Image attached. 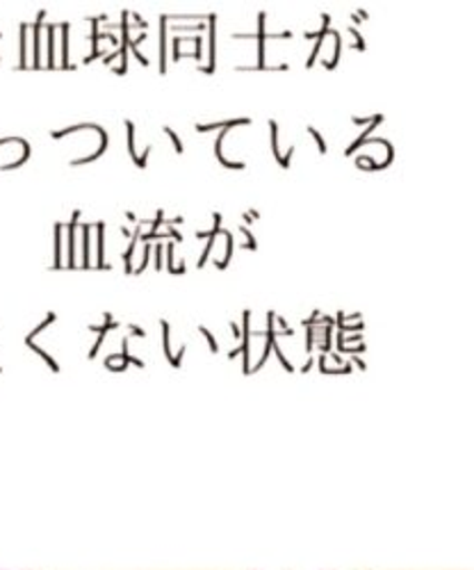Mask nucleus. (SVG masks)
<instances>
[{"mask_svg": "<svg viewBox=\"0 0 474 570\" xmlns=\"http://www.w3.org/2000/svg\"><path fill=\"white\" fill-rule=\"evenodd\" d=\"M78 219H80V210H76L73 213V217H71V224H69V263H67V267H71V269H76V226H78Z\"/></svg>", "mask_w": 474, "mask_h": 570, "instance_id": "1", "label": "nucleus"}, {"mask_svg": "<svg viewBox=\"0 0 474 570\" xmlns=\"http://www.w3.org/2000/svg\"><path fill=\"white\" fill-rule=\"evenodd\" d=\"M160 73H167V14L160 17Z\"/></svg>", "mask_w": 474, "mask_h": 570, "instance_id": "2", "label": "nucleus"}, {"mask_svg": "<svg viewBox=\"0 0 474 570\" xmlns=\"http://www.w3.org/2000/svg\"><path fill=\"white\" fill-rule=\"evenodd\" d=\"M265 12L258 14V69H265Z\"/></svg>", "mask_w": 474, "mask_h": 570, "instance_id": "3", "label": "nucleus"}, {"mask_svg": "<svg viewBox=\"0 0 474 570\" xmlns=\"http://www.w3.org/2000/svg\"><path fill=\"white\" fill-rule=\"evenodd\" d=\"M43 19H46V12H39V14H37V23H34V65H32L34 69H41V62H39V60H41V49H39L41 37H39V30H41V26H43V23H41Z\"/></svg>", "mask_w": 474, "mask_h": 570, "instance_id": "4", "label": "nucleus"}, {"mask_svg": "<svg viewBox=\"0 0 474 570\" xmlns=\"http://www.w3.org/2000/svg\"><path fill=\"white\" fill-rule=\"evenodd\" d=\"M139 235H141V224H137V228H135V235H132V243H130L128 252L124 254V263H126V274H130V272H132V254H135V247H137V240H139Z\"/></svg>", "mask_w": 474, "mask_h": 570, "instance_id": "5", "label": "nucleus"}, {"mask_svg": "<svg viewBox=\"0 0 474 570\" xmlns=\"http://www.w3.org/2000/svg\"><path fill=\"white\" fill-rule=\"evenodd\" d=\"M56 233V263H53V269H60L62 267V224H56L53 228Z\"/></svg>", "mask_w": 474, "mask_h": 570, "instance_id": "6", "label": "nucleus"}, {"mask_svg": "<svg viewBox=\"0 0 474 570\" xmlns=\"http://www.w3.org/2000/svg\"><path fill=\"white\" fill-rule=\"evenodd\" d=\"M89 230H91V224H82V267L89 269L91 263H89Z\"/></svg>", "mask_w": 474, "mask_h": 570, "instance_id": "7", "label": "nucleus"}, {"mask_svg": "<svg viewBox=\"0 0 474 570\" xmlns=\"http://www.w3.org/2000/svg\"><path fill=\"white\" fill-rule=\"evenodd\" d=\"M46 32H49V69H56V26H46Z\"/></svg>", "mask_w": 474, "mask_h": 570, "instance_id": "8", "label": "nucleus"}, {"mask_svg": "<svg viewBox=\"0 0 474 570\" xmlns=\"http://www.w3.org/2000/svg\"><path fill=\"white\" fill-rule=\"evenodd\" d=\"M326 35H330V37L336 39V53H334V60H330V62H324V67H326V69H336V67H338V60H340V49H343V43H340V35H338L336 30H328Z\"/></svg>", "mask_w": 474, "mask_h": 570, "instance_id": "9", "label": "nucleus"}, {"mask_svg": "<svg viewBox=\"0 0 474 570\" xmlns=\"http://www.w3.org/2000/svg\"><path fill=\"white\" fill-rule=\"evenodd\" d=\"M60 30H62V69H69V39H67L69 23H60Z\"/></svg>", "mask_w": 474, "mask_h": 570, "instance_id": "10", "label": "nucleus"}, {"mask_svg": "<svg viewBox=\"0 0 474 570\" xmlns=\"http://www.w3.org/2000/svg\"><path fill=\"white\" fill-rule=\"evenodd\" d=\"M224 237H226V256H224V261H217L215 265L219 267V269H226L228 267V261H230V254H233V235L228 233V230H219Z\"/></svg>", "mask_w": 474, "mask_h": 570, "instance_id": "11", "label": "nucleus"}, {"mask_svg": "<svg viewBox=\"0 0 474 570\" xmlns=\"http://www.w3.org/2000/svg\"><path fill=\"white\" fill-rule=\"evenodd\" d=\"M126 130H128V154H130V158L135 160V165H137V151H135V126H132V121L128 119L126 121Z\"/></svg>", "mask_w": 474, "mask_h": 570, "instance_id": "12", "label": "nucleus"}, {"mask_svg": "<svg viewBox=\"0 0 474 570\" xmlns=\"http://www.w3.org/2000/svg\"><path fill=\"white\" fill-rule=\"evenodd\" d=\"M269 128H271V154H274L276 163L280 165V154H278V126H276L274 119L269 121Z\"/></svg>", "mask_w": 474, "mask_h": 570, "instance_id": "13", "label": "nucleus"}, {"mask_svg": "<svg viewBox=\"0 0 474 570\" xmlns=\"http://www.w3.org/2000/svg\"><path fill=\"white\" fill-rule=\"evenodd\" d=\"M103 230H106V224L99 222V224H97V233H99V256H97L99 265H97V267H99V269L106 265V263H103Z\"/></svg>", "mask_w": 474, "mask_h": 570, "instance_id": "14", "label": "nucleus"}, {"mask_svg": "<svg viewBox=\"0 0 474 570\" xmlns=\"http://www.w3.org/2000/svg\"><path fill=\"white\" fill-rule=\"evenodd\" d=\"M215 237H217V235H210V237H208V245H206V252L201 254V258H199V263H197V267H199V269H204V265L208 263V256H210V252H213V247H215Z\"/></svg>", "mask_w": 474, "mask_h": 570, "instance_id": "15", "label": "nucleus"}, {"mask_svg": "<svg viewBox=\"0 0 474 570\" xmlns=\"http://www.w3.org/2000/svg\"><path fill=\"white\" fill-rule=\"evenodd\" d=\"M151 243H145V261H141V265H139V269H135V274H141L147 269V265H149V256H151Z\"/></svg>", "mask_w": 474, "mask_h": 570, "instance_id": "16", "label": "nucleus"}, {"mask_svg": "<svg viewBox=\"0 0 474 570\" xmlns=\"http://www.w3.org/2000/svg\"><path fill=\"white\" fill-rule=\"evenodd\" d=\"M128 51H132V56H135V58L139 60V65H141V67H149V60H147L145 56H141V53L137 51V43H135V41H130V46H128Z\"/></svg>", "mask_w": 474, "mask_h": 570, "instance_id": "17", "label": "nucleus"}, {"mask_svg": "<svg viewBox=\"0 0 474 570\" xmlns=\"http://www.w3.org/2000/svg\"><path fill=\"white\" fill-rule=\"evenodd\" d=\"M308 132L313 135V139L317 141V147H319V154H326V145H324V139H322V135L313 128V126H308Z\"/></svg>", "mask_w": 474, "mask_h": 570, "instance_id": "18", "label": "nucleus"}, {"mask_svg": "<svg viewBox=\"0 0 474 570\" xmlns=\"http://www.w3.org/2000/svg\"><path fill=\"white\" fill-rule=\"evenodd\" d=\"M26 23H21V69H26Z\"/></svg>", "mask_w": 474, "mask_h": 570, "instance_id": "19", "label": "nucleus"}, {"mask_svg": "<svg viewBox=\"0 0 474 570\" xmlns=\"http://www.w3.org/2000/svg\"><path fill=\"white\" fill-rule=\"evenodd\" d=\"M165 132H167V135H169V139L174 141V147H176V154H182V145H180V139H178V135H176V132H174L171 128H167V126H165Z\"/></svg>", "mask_w": 474, "mask_h": 570, "instance_id": "20", "label": "nucleus"}, {"mask_svg": "<svg viewBox=\"0 0 474 570\" xmlns=\"http://www.w3.org/2000/svg\"><path fill=\"white\" fill-rule=\"evenodd\" d=\"M167 269H169V274H176V267H174V245L171 243L167 245Z\"/></svg>", "mask_w": 474, "mask_h": 570, "instance_id": "21", "label": "nucleus"}, {"mask_svg": "<svg viewBox=\"0 0 474 570\" xmlns=\"http://www.w3.org/2000/svg\"><path fill=\"white\" fill-rule=\"evenodd\" d=\"M174 30H176V32H182V30H185V32H187V30L204 32V30H206V23H199V26H185V28H182V26H174Z\"/></svg>", "mask_w": 474, "mask_h": 570, "instance_id": "22", "label": "nucleus"}, {"mask_svg": "<svg viewBox=\"0 0 474 570\" xmlns=\"http://www.w3.org/2000/svg\"><path fill=\"white\" fill-rule=\"evenodd\" d=\"M210 130H221V124H208V126L197 124V132H210Z\"/></svg>", "mask_w": 474, "mask_h": 570, "instance_id": "23", "label": "nucleus"}, {"mask_svg": "<svg viewBox=\"0 0 474 570\" xmlns=\"http://www.w3.org/2000/svg\"><path fill=\"white\" fill-rule=\"evenodd\" d=\"M162 215H165V213H162V210H158L156 222L151 224V230H149V233H158V228H160V226H162V222H165V219H162Z\"/></svg>", "mask_w": 474, "mask_h": 570, "instance_id": "24", "label": "nucleus"}, {"mask_svg": "<svg viewBox=\"0 0 474 570\" xmlns=\"http://www.w3.org/2000/svg\"><path fill=\"white\" fill-rule=\"evenodd\" d=\"M180 43H182V39L176 37V39H174V62L180 60Z\"/></svg>", "mask_w": 474, "mask_h": 570, "instance_id": "25", "label": "nucleus"}, {"mask_svg": "<svg viewBox=\"0 0 474 570\" xmlns=\"http://www.w3.org/2000/svg\"><path fill=\"white\" fill-rule=\"evenodd\" d=\"M372 119H374V115H367V117H354L352 121H354L356 126H365V124H372Z\"/></svg>", "mask_w": 474, "mask_h": 570, "instance_id": "26", "label": "nucleus"}, {"mask_svg": "<svg viewBox=\"0 0 474 570\" xmlns=\"http://www.w3.org/2000/svg\"><path fill=\"white\" fill-rule=\"evenodd\" d=\"M156 269H162V245L156 247Z\"/></svg>", "mask_w": 474, "mask_h": 570, "instance_id": "27", "label": "nucleus"}, {"mask_svg": "<svg viewBox=\"0 0 474 570\" xmlns=\"http://www.w3.org/2000/svg\"><path fill=\"white\" fill-rule=\"evenodd\" d=\"M167 235H169V237H174V240H176V243H182V235H180V233H178V230H176L174 226H169Z\"/></svg>", "mask_w": 474, "mask_h": 570, "instance_id": "28", "label": "nucleus"}, {"mask_svg": "<svg viewBox=\"0 0 474 570\" xmlns=\"http://www.w3.org/2000/svg\"><path fill=\"white\" fill-rule=\"evenodd\" d=\"M271 39H290L293 37V32L290 30H286V32H274V35H269Z\"/></svg>", "mask_w": 474, "mask_h": 570, "instance_id": "29", "label": "nucleus"}, {"mask_svg": "<svg viewBox=\"0 0 474 570\" xmlns=\"http://www.w3.org/2000/svg\"><path fill=\"white\" fill-rule=\"evenodd\" d=\"M356 17H358L361 21H367V19H369V14H367L365 10H358V12H356Z\"/></svg>", "mask_w": 474, "mask_h": 570, "instance_id": "30", "label": "nucleus"}, {"mask_svg": "<svg viewBox=\"0 0 474 570\" xmlns=\"http://www.w3.org/2000/svg\"><path fill=\"white\" fill-rule=\"evenodd\" d=\"M247 215H249L251 219H260V213H258V210H254V208H251Z\"/></svg>", "mask_w": 474, "mask_h": 570, "instance_id": "31", "label": "nucleus"}, {"mask_svg": "<svg viewBox=\"0 0 474 570\" xmlns=\"http://www.w3.org/2000/svg\"><path fill=\"white\" fill-rule=\"evenodd\" d=\"M304 37H306V39H317L319 32H304Z\"/></svg>", "mask_w": 474, "mask_h": 570, "instance_id": "32", "label": "nucleus"}, {"mask_svg": "<svg viewBox=\"0 0 474 570\" xmlns=\"http://www.w3.org/2000/svg\"><path fill=\"white\" fill-rule=\"evenodd\" d=\"M126 217L130 219V222H137V217H135V213H130V210H126Z\"/></svg>", "mask_w": 474, "mask_h": 570, "instance_id": "33", "label": "nucleus"}, {"mask_svg": "<svg viewBox=\"0 0 474 570\" xmlns=\"http://www.w3.org/2000/svg\"><path fill=\"white\" fill-rule=\"evenodd\" d=\"M132 19H135V21H137V26H139V23H141V17H139V14H137V12H132Z\"/></svg>", "mask_w": 474, "mask_h": 570, "instance_id": "34", "label": "nucleus"}, {"mask_svg": "<svg viewBox=\"0 0 474 570\" xmlns=\"http://www.w3.org/2000/svg\"><path fill=\"white\" fill-rule=\"evenodd\" d=\"M121 235H124V237H130V230L124 226V228H121Z\"/></svg>", "mask_w": 474, "mask_h": 570, "instance_id": "35", "label": "nucleus"}]
</instances>
